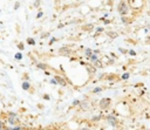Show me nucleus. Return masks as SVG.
I'll return each instance as SVG.
<instances>
[{"mask_svg":"<svg viewBox=\"0 0 150 130\" xmlns=\"http://www.w3.org/2000/svg\"><path fill=\"white\" fill-rule=\"evenodd\" d=\"M117 11H118V13H120L122 16H125V15L129 13L130 9H129V6H127L125 1L121 0L120 4H118V6H117Z\"/></svg>","mask_w":150,"mask_h":130,"instance_id":"nucleus-1","label":"nucleus"},{"mask_svg":"<svg viewBox=\"0 0 150 130\" xmlns=\"http://www.w3.org/2000/svg\"><path fill=\"white\" fill-rule=\"evenodd\" d=\"M110 101H111V100H110L109 97L102 98V100L100 101V104H98V105H100V108H101V109H105V108H107V107L110 104Z\"/></svg>","mask_w":150,"mask_h":130,"instance_id":"nucleus-2","label":"nucleus"},{"mask_svg":"<svg viewBox=\"0 0 150 130\" xmlns=\"http://www.w3.org/2000/svg\"><path fill=\"white\" fill-rule=\"evenodd\" d=\"M83 66H86V68H87V70H88V73L89 74H95V71H96V68L93 66V64H89V63H82Z\"/></svg>","mask_w":150,"mask_h":130,"instance_id":"nucleus-3","label":"nucleus"},{"mask_svg":"<svg viewBox=\"0 0 150 130\" xmlns=\"http://www.w3.org/2000/svg\"><path fill=\"white\" fill-rule=\"evenodd\" d=\"M54 80L56 81V83H57V84H61V85H66V84H67V83H66V80H64L63 77L59 76V75H55Z\"/></svg>","mask_w":150,"mask_h":130,"instance_id":"nucleus-4","label":"nucleus"},{"mask_svg":"<svg viewBox=\"0 0 150 130\" xmlns=\"http://www.w3.org/2000/svg\"><path fill=\"white\" fill-rule=\"evenodd\" d=\"M95 27H94V25L93 23H88V25H84L83 27H82V30H84V32H89V30H91V29H94Z\"/></svg>","mask_w":150,"mask_h":130,"instance_id":"nucleus-5","label":"nucleus"},{"mask_svg":"<svg viewBox=\"0 0 150 130\" xmlns=\"http://www.w3.org/2000/svg\"><path fill=\"white\" fill-rule=\"evenodd\" d=\"M107 119H108V122H109L110 124H112V125H116V124H117V121H116V118H115L114 116H111V115L107 116Z\"/></svg>","mask_w":150,"mask_h":130,"instance_id":"nucleus-6","label":"nucleus"},{"mask_svg":"<svg viewBox=\"0 0 150 130\" xmlns=\"http://www.w3.org/2000/svg\"><path fill=\"white\" fill-rule=\"evenodd\" d=\"M59 53H60V54H69V53H70V49H69L68 47H61V48L59 49Z\"/></svg>","mask_w":150,"mask_h":130,"instance_id":"nucleus-7","label":"nucleus"},{"mask_svg":"<svg viewBox=\"0 0 150 130\" xmlns=\"http://www.w3.org/2000/svg\"><path fill=\"white\" fill-rule=\"evenodd\" d=\"M36 68L42 69V70H47V69L49 68V66H48V64H46V63H38V64H36Z\"/></svg>","mask_w":150,"mask_h":130,"instance_id":"nucleus-8","label":"nucleus"},{"mask_svg":"<svg viewBox=\"0 0 150 130\" xmlns=\"http://www.w3.org/2000/svg\"><path fill=\"white\" fill-rule=\"evenodd\" d=\"M21 87H22V89H23V90H26V91L30 89V84H29V82H28V81H23Z\"/></svg>","mask_w":150,"mask_h":130,"instance_id":"nucleus-9","label":"nucleus"},{"mask_svg":"<svg viewBox=\"0 0 150 130\" xmlns=\"http://www.w3.org/2000/svg\"><path fill=\"white\" fill-rule=\"evenodd\" d=\"M107 34H108V36H109L110 39H116V37L118 36L116 32H111V30H110V32H107Z\"/></svg>","mask_w":150,"mask_h":130,"instance_id":"nucleus-10","label":"nucleus"},{"mask_svg":"<svg viewBox=\"0 0 150 130\" xmlns=\"http://www.w3.org/2000/svg\"><path fill=\"white\" fill-rule=\"evenodd\" d=\"M89 59H90V61H91L93 63H94V62H96V61H98V56H97L96 54H94V53L89 56Z\"/></svg>","mask_w":150,"mask_h":130,"instance_id":"nucleus-11","label":"nucleus"},{"mask_svg":"<svg viewBox=\"0 0 150 130\" xmlns=\"http://www.w3.org/2000/svg\"><path fill=\"white\" fill-rule=\"evenodd\" d=\"M91 54H93V49H90V48H86V49H84V55H86L87 57H89Z\"/></svg>","mask_w":150,"mask_h":130,"instance_id":"nucleus-12","label":"nucleus"},{"mask_svg":"<svg viewBox=\"0 0 150 130\" xmlns=\"http://www.w3.org/2000/svg\"><path fill=\"white\" fill-rule=\"evenodd\" d=\"M121 20H122V22H123V23H129V22H131V21H132V19H128L127 16H122V18H121Z\"/></svg>","mask_w":150,"mask_h":130,"instance_id":"nucleus-13","label":"nucleus"},{"mask_svg":"<svg viewBox=\"0 0 150 130\" xmlns=\"http://www.w3.org/2000/svg\"><path fill=\"white\" fill-rule=\"evenodd\" d=\"M27 43L30 45V46H34V45H35V40H34L33 37H28V39H27Z\"/></svg>","mask_w":150,"mask_h":130,"instance_id":"nucleus-14","label":"nucleus"},{"mask_svg":"<svg viewBox=\"0 0 150 130\" xmlns=\"http://www.w3.org/2000/svg\"><path fill=\"white\" fill-rule=\"evenodd\" d=\"M102 90H103V88H102V87H96V88H94V89H93V93H94V94H98V93H100V91H102Z\"/></svg>","mask_w":150,"mask_h":130,"instance_id":"nucleus-15","label":"nucleus"},{"mask_svg":"<svg viewBox=\"0 0 150 130\" xmlns=\"http://www.w3.org/2000/svg\"><path fill=\"white\" fill-rule=\"evenodd\" d=\"M95 30H96L97 34H100V33H103L104 28H103V27H95Z\"/></svg>","mask_w":150,"mask_h":130,"instance_id":"nucleus-16","label":"nucleus"},{"mask_svg":"<svg viewBox=\"0 0 150 130\" xmlns=\"http://www.w3.org/2000/svg\"><path fill=\"white\" fill-rule=\"evenodd\" d=\"M129 77H130V74H129V73H124V74L121 76V78H122V80H128Z\"/></svg>","mask_w":150,"mask_h":130,"instance_id":"nucleus-17","label":"nucleus"},{"mask_svg":"<svg viewBox=\"0 0 150 130\" xmlns=\"http://www.w3.org/2000/svg\"><path fill=\"white\" fill-rule=\"evenodd\" d=\"M16 47H18L20 50H23V49H25V45H23V42H19Z\"/></svg>","mask_w":150,"mask_h":130,"instance_id":"nucleus-18","label":"nucleus"},{"mask_svg":"<svg viewBox=\"0 0 150 130\" xmlns=\"http://www.w3.org/2000/svg\"><path fill=\"white\" fill-rule=\"evenodd\" d=\"M14 57H15V60H21L22 59V54L21 53H16Z\"/></svg>","mask_w":150,"mask_h":130,"instance_id":"nucleus-19","label":"nucleus"},{"mask_svg":"<svg viewBox=\"0 0 150 130\" xmlns=\"http://www.w3.org/2000/svg\"><path fill=\"white\" fill-rule=\"evenodd\" d=\"M40 4H41V0H35V1H34V7H35V8H39Z\"/></svg>","mask_w":150,"mask_h":130,"instance_id":"nucleus-20","label":"nucleus"},{"mask_svg":"<svg viewBox=\"0 0 150 130\" xmlns=\"http://www.w3.org/2000/svg\"><path fill=\"white\" fill-rule=\"evenodd\" d=\"M19 7H20V2H19V1H16V2L14 4V8H13V9H14V11H16V9H19Z\"/></svg>","mask_w":150,"mask_h":130,"instance_id":"nucleus-21","label":"nucleus"},{"mask_svg":"<svg viewBox=\"0 0 150 130\" xmlns=\"http://www.w3.org/2000/svg\"><path fill=\"white\" fill-rule=\"evenodd\" d=\"M49 35H50V33H48V32H47V33H42V34H41V37H42V39H46V37H48Z\"/></svg>","mask_w":150,"mask_h":130,"instance_id":"nucleus-22","label":"nucleus"},{"mask_svg":"<svg viewBox=\"0 0 150 130\" xmlns=\"http://www.w3.org/2000/svg\"><path fill=\"white\" fill-rule=\"evenodd\" d=\"M118 50H120L122 54H128V50H127V49H124V48H122V47H120V48H118Z\"/></svg>","mask_w":150,"mask_h":130,"instance_id":"nucleus-23","label":"nucleus"},{"mask_svg":"<svg viewBox=\"0 0 150 130\" xmlns=\"http://www.w3.org/2000/svg\"><path fill=\"white\" fill-rule=\"evenodd\" d=\"M128 54H129V55H131V56H135V55H136V52H135V50H132V49H130V50H128Z\"/></svg>","mask_w":150,"mask_h":130,"instance_id":"nucleus-24","label":"nucleus"},{"mask_svg":"<svg viewBox=\"0 0 150 130\" xmlns=\"http://www.w3.org/2000/svg\"><path fill=\"white\" fill-rule=\"evenodd\" d=\"M42 16H43V12L40 11V12L36 14V19H40V18H42Z\"/></svg>","mask_w":150,"mask_h":130,"instance_id":"nucleus-25","label":"nucleus"},{"mask_svg":"<svg viewBox=\"0 0 150 130\" xmlns=\"http://www.w3.org/2000/svg\"><path fill=\"white\" fill-rule=\"evenodd\" d=\"M55 41H57V39H56V37H53V39H52V40L49 41V45H53V43H54Z\"/></svg>","mask_w":150,"mask_h":130,"instance_id":"nucleus-26","label":"nucleus"},{"mask_svg":"<svg viewBox=\"0 0 150 130\" xmlns=\"http://www.w3.org/2000/svg\"><path fill=\"white\" fill-rule=\"evenodd\" d=\"M115 78V75H109V76H107V80H114Z\"/></svg>","mask_w":150,"mask_h":130,"instance_id":"nucleus-27","label":"nucleus"},{"mask_svg":"<svg viewBox=\"0 0 150 130\" xmlns=\"http://www.w3.org/2000/svg\"><path fill=\"white\" fill-rule=\"evenodd\" d=\"M42 97H43V100H47V101H48V100L50 98V97H49V95H47V94H45V95H43Z\"/></svg>","mask_w":150,"mask_h":130,"instance_id":"nucleus-28","label":"nucleus"},{"mask_svg":"<svg viewBox=\"0 0 150 130\" xmlns=\"http://www.w3.org/2000/svg\"><path fill=\"white\" fill-rule=\"evenodd\" d=\"M80 104V101L79 100H75L74 102H73V105H79Z\"/></svg>","mask_w":150,"mask_h":130,"instance_id":"nucleus-29","label":"nucleus"},{"mask_svg":"<svg viewBox=\"0 0 150 130\" xmlns=\"http://www.w3.org/2000/svg\"><path fill=\"white\" fill-rule=\"evenodd\" d=\"M8 130H23V129L20 128V126H16V128H12V129H8Z\"/></svg>","mask_w":150,"mask_h":130,"instance_id":"nucleus-30","label":"nucleus"},{"mask_svg":"<svg viewBox=\"0 0 150 130\" xmlns=\"http://www.w3.org/2000/svg\"><path fill=\"white\" fill-rule=\"evenodd\" d=\"M127 42H129V43H136V41H134L131 39H127Z\"/></svg>","mask_w":150,"mask_h":130,"instance_id":"nucleus-31","label":"nucleus"},{"mask_svg":"<svg viewBox=\"0 0 150 130\" xmlns=\"http://www.w3.org/2000/svg\"><path fill=\"white\" fill-rule=\"evenodd\" d=\"M28 78H29V76H28V75H27V74L25 73V74H23V80H25V81H27Z\"/></svg>","mask_w":150,"mask_h":130,"instance_id":"nucleus-32","label":"nucleus"},{"mask_svg":"<svg viewBox=\"0 0 150 130\" xmlns=\"http://www.w3.org/2000/svg\"><path fill=\"white\" fill-rule=\"evenodd\" d=\"M103 21H104V25H109V23L111 22L110 20H103Z\"/></svg>","mask_w":150,"mask_h":130,"instance_id":"nucleus-33","label":"nucleus"},{"mask_svg":"<svg viewBox=\"0 0 150 130\" xmlns=\"http://www.w3.org/2000/svg\"><path fill=\"white\" fill-rule=\"evenodd\" d=\"M4 128H5V126H4V123L0 121V130H1V129H4Z\"/></svg>","mask_w":150,"mask_h":130,"instance_id":"nucleus-34","label":"nucleus"},{"mask_svg":"<svg viewBox=\"0 0 150 130\" xmlns=\"http://www.w3.org/2000/svg\"><path fill=\"white\" fill-rule=\"evenodd\" d=\"M50 83H52V84H57V83H56V81H55V80H54V78H53V80H52V81H50Z\"/></svg>","mask_w":150,"mask_h":130,"instance_id":"nucleus-35","label":"nucleus"},{"mask_svg":"<svg viewBox=\"0 0 150 130\" xmlns=\"http://www.w3.org/2000/svg\"><path fill=\"white\" fill-rule=\"evenodd\" d=\"M16 32H18V33L20 32V28H19V25H16Z\"/></svg>","mask_w":150,"mask_h":130,"instance_id":"nucleus-36","label":"nucleus"},{"mask_svg":"<svg viewBox=\"0 0 150 130\" xmlns=\"http://www.w3.org/2000/svg\"><path fill=\"white\" fill-rule=\"evenodd\" d=\"M1 130H7V129H5V128H4V129H1Z\"/></svg>","mask_w":150,"mask_h":130,"instance_id":"nucleus-37","label":"nucleus"}]
</instances>
